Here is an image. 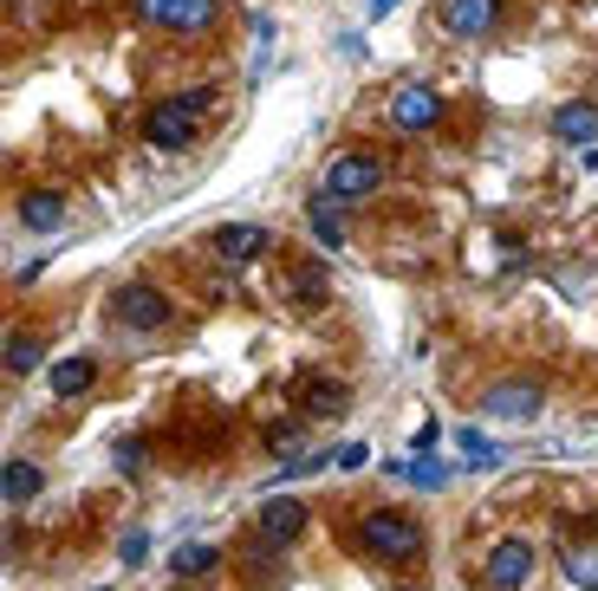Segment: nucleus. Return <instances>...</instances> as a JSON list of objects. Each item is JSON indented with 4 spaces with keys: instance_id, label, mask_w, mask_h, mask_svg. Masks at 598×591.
I'll use <instances>...</instances> for the list:
<instances>
[{
    "instance_id": "16",
    "label": "nucleus",
    "mask_w": 598,
    "mask_h": 591,
    "mask_svg": "<svg viewBox=\"0 0 598 591\" xmlns=\"http://www.w3.org/2000/svg\"><path fill=\"white\" fill-rule=\"evenodd\" d=\"M0 494H7V508H13V501H33V494H39V468H33V462H7Z\"/></svg>"
},
{
    "instance_id": "7",
    "label": "nucleus",
    "mask_w": 598,
    "mask_h": 591,
    "mask_svg": "<svg viewBox=\"0 0 598 591\" xmlns=\"http://www.w3.org/2000/svg\"><path fill=\"white\" fill-rule=\"evenodd\" d=\"M527 573H534V547H527V540H501V547L488 553V566H482V579L495 591H521Z\"/></svg>"
},
{
    "instance_id": "23",
    "label": "nucleus",
    "mask_w": 598,
    "mask_h": 591,
    "mask_svg": "<svg viewBox=\"0 0 598 591\" xmlns=\"http://www.w3.org/2000/svg\"><path fill=\"white\" fill-rule=\"evenodd\" d=\"M117 553H124V566H143V553H150V534H143V527H130Z\"/></svg>"
},
{
    "instance_id": "25",
    "label": "nucleus",
    "mask_w": 598,
    "mask_h": 591,
    "mask_svg": "<svg viewBox=\"0 0 598 591\" xmlns=\"http://www.w3.org/2000/svg\"><path fill=\"white\" fill-rule=\"evenodd\" d=\"M332 462H339V468H365L371 449H365V442H345V449H332Z\"/></svg>"
},
{
    "instance_id": "24",
    "label": "nucleus",
    "mask_w": 598,
    "mask_h": 591,
    "mask_svg": "<svg viewBox=\"0 0 598 591\" xmlns=\"http://www.w3.org/2000/svg\"><path fill=\"white\" fill-rule=\"evenodd\" d=\"M117 468H124V475H137V468H143V442H137V436H124V442H117Z\"/></svg>"
},
{
    "instance_id": "6",
    "label": "nucleus",
    "mask_w": 598,
    "mask_h": 591,
    "mask_svg": "<svg viewBox=\"0 0 598 591\" xmlns=\"http://www.w3.org/2000/svg\"><path fill=\"white\" fill-rule=\"evenodd\" d=\"M195 124H202V111H189L182 98H169V104H156V111L143 117V143H156V150H189V143H195Z\"/></svg>"
},
{
    "instance_id": "1",
    "label": "nucleus",
    "mask_w": 598,
    "mask_h": 591,
    "mask_svg": "<svg viewBox=\"0 0 598 591\" xmlns=\"http://www.w3.org/2000/svg\"><path fill=\"white\" fill-rule=\"evenodd\" d=\"M358 540H365V553H371V560H384V566H410V560L423 553V527H417V521H404V514H391V508L365 514Z\"/></svg>"
},
{
    "instance_id": "22",
    "label": "nucleus",
    "mask_w": 598,
    "mask_h": 591,
    "mask_svg": "<svg viewBox=\"0 0 598 591\" xmlns=\"http://www.w3.org/2000/svg\"><path fill=\"white\" fill-rule=\"evenodd\" d=\"M397 475H410L417 488H443V481H449V475H443V462H430V455H423V462H397Z\"/></svg>"
},
{
    "instance_id": "8",
    "label": "nucleus",
    "mask_w": 598,
    "mask_h": 591,
    "mask_svg": "<svg viewBox=\"0 0 598 591\" xmlns=\"http://www.w3.org/2000/svg\"><path fill=\"white\" fill-rule=\"evenodd\" d=\"M436 117H443L436 85H397V98H391V124L397 130H430Z\"/></svg>"
},
{
    "instance_id": "27",
    "label": "nucleus",
    "mask_w": 598,
    "mask_h": 591,
    "mask_svg": "<svg viewBox=\"0 0 598 591\" xmlns=\"http://www.w3.org/2000/svg\"><path fill=\"white\" fill-rule=\"evenodd\" d=\"M182 104H189V111H208V104H215V85H189Z\"/></svg>"
},
{
    "instance_id": "10",
    "label": "nucleus",
    "mask_w": 598,
    "mask_h": 591,
    "mask_svg": "<svg viewBox=\"0 0 598 591\" xmlns=\"http://www.w3.org/2000/svg\"><path fill=\"white\" fill-rule=\"evenodd\" d=\"M495 13H501V0H449V7H443V20H449L456 39H482V33L495 26Z\"/></svg>"
},
{
    "instance_id": "19",
    "label": "nucleus",
    "mask_w": 598,
    "mask_h": 591,
    "mask_svg": "<svg viewBox=\"0 0 598 591\" xmlns=\"http://www.w3.org/2000/svg\"><path fill=\"white\" fill-rule=\"evenodd\" d=\"M306 221H313V234H319V247H345V221L326 208V202H313L306 208Z\"/></svg>"
},
{
    "instance_id": "18",
    "label": "nucleus",
    "mask_w": 598,
    "mask_h": 591,
    "mask_svg": "<svg viewBox=\"0 0 598 591\" xmlns=\"http://www.w3.org/2000/svg\"><path fill=\"white\" fill-rule=\"evenodd\" d=\"M33 364H39V338H33V332H7V371L26 377Z\"/></svg>"
},
{
    "instance_id": "15",
    "label": "nucleus",
    "mask_w": 598,
    "mask_h": 591,
    "mask_svg": "<svg viewBox=\"0 0 598 591\" xmlns=\"http://www.w3.org/2000/svg\"><path fill=\"white\" fill-rule=\"evenodd\" d=\"M91 377H98V364H91V358H65V364L52 371V390H59V397H85V390H91Z\"/></svg>"
},
{
    "instance_id": "12",
    "label": "nucleus",
    "mask_w": 598,
    "mask_h": 591,
    "mask_svg": "<svg viewBox=\"0 0 598 591\" xmlns=\"http://www.w3.org/2000/svg\"><path fill=\"white\" fill-rule=\"evenodd\" d=\"M65 221V195H52V189H33V195H20V228H33V234H52Z\"/></svg>"
},
{
    "instance_id": "13",
    "label": "nucleus",
    "mask_w": 598,
    "mask_h": 591,
    "mask_svg": "<svg viewBox=\"0 0 598 591\" xmlns=\"http://www.w3.org/2000/svg\"><path fill=\"white\" fill-rule=\"evenodd\" d=\"M260 247H267V228H254V221H234V228H221V234H215V254H221V260H234V267H241V260H254Z\"/></svg>"
},
{
    "instance_id": "14",
    "label": "nucleus",
    "mask_w": 598,
    "mask_h": 591,
    "mask_svg": "<svg viewBox=\"0 0 598 591\" xmlns=\"http://www.w3.org/2000/svg\"><path fill=\"white\" fill-rule=\"evenodd\" d=\"M300 397H306V416H339V410L352 403V390H345V384H326V377H306Z\"/></svg>"
},
{
    "instance_id": "5",
    "label": "nucleus",
    "mask_w": 598,
    "mask_h": 591,
    "mask_svg": "<svg viewBox=\"0 0 598 591\" xmlns=\"http://www.w3.org/2000/svg\"><path fill=\"white\" fill-rule=\"evenodd\" d=\"M482 416H495V423H534V416H540V384H534V377L488 384V390H482Z\"/></svg>"
},
{
    "instance_id": "3",
    "label": "nucleus",
    "mask_w": 598,
    "mask_h": 591,
    "mask_svg": "<svg viewBox=\"0 0 598 591\" xmlns=\"http://www.w3.org/2000/svg\"><path fill=\"white\" fill-rule=\"evenodd\" d=\"M137 13L150 26H169V33H215L221 26V0H137Z\"/></svg>"
},
{
    "instance_id": "4",
    "label": "nucleus",
    "mask_w": 598,
    "mask_h": 591,
    "mask_svg": "<svg viewBox=\"0 0 598 591\" xmlns=\"http://www.w3.org/2000/svg\"><path fill=\"white\" fill-rule=\"evenodd\" d=\"M111 312H117V325H130V332H163V325H169V299H163L156 286H143V280L117 286Z\"/></svg>"
},
{
    "instance_id": "20",
    "label": "nucleus",
    "mask_w": 598,
    "mask_h": 591,
    "mask_svg": "<svg viewBox=\"0 0 598 591\" xmlns=\"http://www.w3.org/2000/svg\"><path fill=\"white\" fill-rule=\"evenodd\" d=\"M215 560H221V553H215V547H182V553H169V566H176V573H182V579H202V573H208V566H215Z\"/></svg>"
},
{
    "instance_id": "21",
    "label": "nucleus",
    "mask_w": 598,
    "mask_h": 591,
    "mask_svg": "<svg viewBox=\"0 0 598 591\" xmlns=\"http://www.w3.org/2000/svg\"><path fill=\"white\" fill-rule=\"evenodd\" d=\"M462 455H469V468H495V462H501V449H495L482 429H462Z\"/></svg>"
},
{
    "instance_id": "9",
    "label": "nucleus",
    "mask_w": 598,
    "mask_h": 591,
    "mask_svg": "<svg viewBox=\"0 0 598 591\" xmlns=\"http://www.w3.org/2000/svg\"><path fill=\"white\" fill-rule=\"evenodd\" d=\"M300 534H306V501H293V494H273V501L260 508V540L287 547V540H300Z\"/></svg>"
},
{
    "instance_id": "17",
    "label": "nucleus",
    "mask_w": 598,
    "mask_h": 591,
    "mask_svg": "<svg viewBox=\"0 0 598 591\" xmlns=\"http://www.w3.org/2000/svg\"><path fill=\"white\" fill-rule=\"evenodd\" d=\"M326 293H332L326 267H293V299L300 306H326Z\"/></svg>"
},
{
    "instance_id": "26",
    "label": "nucleus",
    "mask_w": 598,
    "mask_h": 591,
    "mask_svg": "<svg viewBox=\"0 0 598 591\" xmlns=\"http://www.w3.org/2000/svg\"><path fill=\"white\" fill-rule=\"evenodd\" d=\"M567 573H573L580 586H598V560H586V553H573V560H567Z\"/></svg>"
},
{
    "instance_id": "2",
    "label": "nucleus",
    "mask_w": 598,
    "mask_h": 591,
    "mask_svg": "<svg viewBox=\"0 0 598 591\" xmlns=\"http://www.w3.org/2000/svg\"><path fill=\"white\" fill-rule=\"evenodd\" d=\"M378 182H384V156H358V150H345V156L326 163L319 195H326V202H365V195H378Z\"/></svg>"
},
{
    "instance_id": "11",
    "label": "nucleus",
    "mask_w": 598,
    "mask_h": 591,
    "mask_svg": "<svg viewBox=\"0 0 598 591\" xmlns=\"http://www.w3.org/2000/svg\"><path fill=\"white\" fill-rule=\"evenodd\" d=\"M554 137H560V143H580V150L598 143V104H586V98H580V104H560V111H554Z\"/></svg>"
},
{
    "instance_id": "28",
    "label": "nucleus",
    "mask_w": 598,
    "mask_h": 591,
    "mask_svg": "<svg viewBox=\"0 0 598 591\" xmlns=\"http://www.w3.org/2000/svg\"><path fill=\"white\" fill-rule=\"evenodd\" d=\"M391 7H397V0H365V13H371V20H384Z\"/></svg>"
}]
</instances>
